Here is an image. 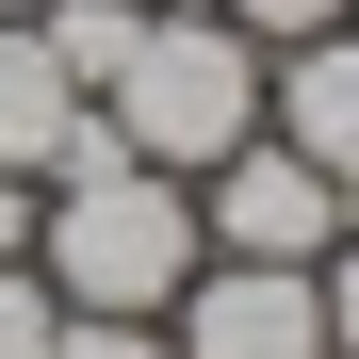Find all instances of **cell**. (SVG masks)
Listing matches in <instances>:
<instances>
[{
  "mask_svg": "<svg viewBox=\"0 0 359 359\" xmlns=\"http://www.w3.org/2000/svg\"><path fill=\"white\" fill-rule=\"evenodd\" d=\"M311 294H327V359H359V229L311 262Z\"/></svg>",
  "mask_w": 359,
  "mask_h": 359,
  "instance_id": "obj_11",
  "label": "cell"
},
{
  "mask_svg": "<svg viewBox=\"0 0 359 359\" xmlns=\"http://www.w3.org/2000/svg\"><path fill=\"white\" fill-rule=\"evenodd\" d=\"M212 245H196V180H163V163H131L114 131H82L66 163L33 180V278L66 294V311H180V278H196Z\"/></svg>",
  "mask_w": 359,
  "mask_h": 359,
  "instance_id": "obj_1",
  "label": "cell"
},
{
  "mask_svg": "<svg viewBox=\"0 0 359 359\" xmlns=\"http://www.w3.org/2000/svg\"><path fill=\"white\" fill-rule=\"evenodd\" d=\"M343 33H359V0H343Z\"/></svg>",
  "mask_w": 359,
  "mask_h": 359,
  "instance_id": "obj_14",
  "label": "cell"
},
{
  "mask_svg": "<svg viewBox=\"0 0 359 359\" xmlns=\"http://www.w3.org/2000/svg\"><path fill=\"white\" fill-rule=\"evenodd\" d=\"M0 262H33V180H0Z\"/></svg>",
  "mask_w": 359,
  "mask_h": 359,
  "instance_id": "obj_12",
  "label": "cell"
},
{
  "mask_svg": "<svg viewBox=\"0 0 359 359\" xmlns=\"http://www.w3.org/2000/svg\"><path fill=\"white\" fill-rule=\"evenodd\" d=\"M262 82H278V49H245L212 0H163V17L131 33V66L98 82V131L131 163H163V180H212L229 147L262 131Z\"/></svg>",
  "mask_w": 359,
  "mask_h": 359,
  "instance_id": "obj_2",
  "label": "cell"
},
{
  "mask_svg": "<svg viewBox=\"0 0 359 359\" xmlns=\"http://www.w3.org/2000/svg\"><path fill=\"white\" fill-rule=\"evenodd\" d=\"M82 131H98V98L49 66V33H33V17H0V180H49Z\"/></svg>",
  "mask_w": 359,
  "mask_h": 359,
  "instance_id": "obj_6",
  "label": "cell"
},
{
  "mask_svg": "<svg viewBox=\"0 0 359 359\" xmlns=\"http://www.w3.org/2000/svg\"><path fill=\"white\" fill-rule=\"evenodd\" d=\"M196 245L212 262H327L343 245V196H327V163H294L278 131H245V147L196 180Z\"/></svg>",
  "mask_w": 359,
  "mask_h": 359,
  "instance_id": "obj_3",
  "label": "cell"
},
{
  "mask_svg": "<svg viewBox=\"0 0 359 359\" xmlns=\"http://www.w3.org/2000/svg\"><path fill=\"white\" fill-rule=\"evenodd\" d=\"M147 17H163V0H49V17H33V33H49V66H66V82L98 98L114 66H131V33H147Z\"/></svg>",
  "mask_w": 359,
  "mask_h": 359,
  "instance_id": "obj_7",
  "label": "cell"
},
{
  "mask_svg": "<svg viewBox=\"0 0 359 359\" xmlns=\"http://www.w3.org/2000/svg\"><path fill=\"white\" fill-rule=\"evenodd\" d=\"M262 131L294 163H327V196L359 229V33H311V49H278V82H262Z\"/></svg>",
  "mask_w": 359,
  "mask_h": 359,
  "instance_id": "obj_5",
  "label": "cell"
},
{
  "mask_svg": "<svg viewBox=\"0 0 359 359\" xmlns=\"http://www.w3.org/2000/svg\"><path fill=\"white\" fill-rule=\"evenodd\" d=\"M49 311H66V294H49L33 262H0V359H49Z\"/></svg>",
  "mask_w": 359,
  "mask_h": 359,
  "instance_id": "obj_10",
  "label": "cell"
},
{
  "mask_svg": "<svg viewBox=\"0 0 359 359\" xmlns=\"http://www.w3.org/2000/svg\"><path fill=\"white\" fill-rule=\"evenodd\" d=\"M0 17H49V0H0Z\"/></svg>",
  "mask_w": 359,
  "mask_h": 359,
  "instance_id": "obj_13",
  "label": "cell"
},
{
  "mask_svg": "<svg viewBox=\"0 0 359 359\" xmlns=\"http://www.w3.org/2000/svg\"><path fill=\"white\" fill-rule=\"evenodd\" d=\"M163 359H327L311 262H196L180 311H163Z\"/></svg>",
  "mask_w": 359,
  "mask_h": 359,
  "instance_id": "obj_4",
  "label": "cell"
},
{
  "mask_svg": "<svg viewBox=\"0 0 359 359\" xmlns=\"http://www.w3.org/2000/svg\"><path fill=\"white\" fill-rule=\"evenodd\" d=\"M49 359H163L147 311H49Z\"/></svg>",
  "mask_w": 359,
  "mask_h": 359,
  "instance_id": "obj_8",
  "label": "cell"
},
{
  "mask_svg": "<svg viewBox=\"0 0 359 359\" xmlns=\"http://www.w3.org/2000/svg\"><path fill=\"white\" fill-rule=\"evenodd\" d=\"M245 49H311V33H343V0H212Z\"/></svg>",
  "mask_w": 359,
  "mask_h": 359,
  "instance_id": "obj_9",
  "label": "cell"
}]
</instances>
